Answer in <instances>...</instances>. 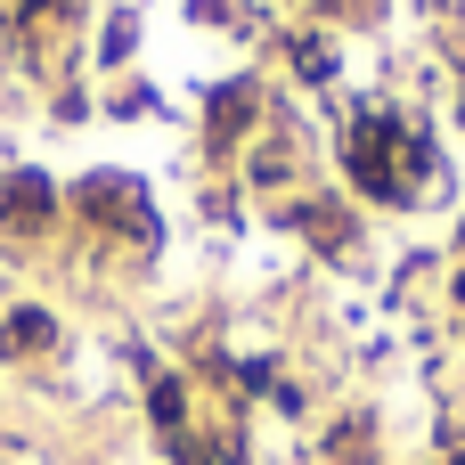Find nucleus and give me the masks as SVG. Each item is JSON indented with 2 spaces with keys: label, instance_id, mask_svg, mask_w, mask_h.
<instances>
[{
  "label": "nucleus",
  "instance_id": "1",
  "mask_svg": "<svg viewBox=\"0 0 465 465\" xmlns=\"http://www.w3.org/2000/svg\"><path fill=\"white\" fill-rule=\"evenodd\" d=\"M49 213H57V188H49L41 172H16V180L0 188V221H8V229H41Z\"/></svg>",
  "mask_w": 465,
  "mask_h": 465
},
{
  "label": "nucleus",
  "instance_id": "2",
  "mask_svg": "<svg viewBox=\"0 0 465 465\" xmlns=\"http://www.w3.org/2000/svg\"><path fill=\"white\" fill-rule=\"evenodd\" d=\"M57 327H49V311H16L8 319V351H33V343H49Z\"/></svg>",
  "mask_w": 465,
  "mask_h": 465
},
{
  "label": "nucleus",
  "instance_id": "3",
  "mask_svg": "<svg viewBox=\"0 0 465 465\" xmlns=\"http://www.w3.org/2000/svg\"><path fill=\"white\" fill-rule=\"evenodd\" d=\"M245 106H253V90H245V82H237V90H229V98H221V106H213V131H221V139H229V131H237V123H245Z\"/></svg>",
  "mask_w": 465,
  "mask_h": 465
}]
</instances>
